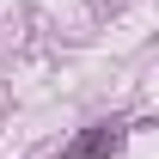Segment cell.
<instances>
[{
  "instance_id": "1",
  "label": "cell",
  "mask_w": 159,
  "mask_h": 159,
  "mask_svg": "<svg viewBox=\"0 0 159 159\" xmlns=\"http://www.w3.org/2000/svg\"><path fill=\"white\" fill-rule=\"evenodd\" d=\"M122 141H129V122H92L86 135L67 141V159H104V153H116Z\"/></svg>"
}]
</instances>
